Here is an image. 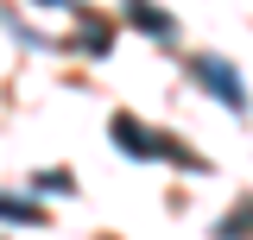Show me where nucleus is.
I'll use <instances>...</instances> for the list:
<instances>
[{"mask_svg":"<svg viewBox=\"0 0 253 240\" xmlns=\"http://www.w3.org/2000/svg\"><path fill=\"white\" fill-rule=\"evenodd\" d=\"M215 240H253V202H241V215L215 221Z\"/></svg>","mask_w":253,"mask_h":240,"instance_id":"20e7f679","label":"nucleus"},{"mask_svg":"<svg viewBox=\"0 0 253 240\" xmlns=\"http://www.w3.org/2000/svg\"><path fill=\"white\" fill-rule=\"evenodd\" d=\"M108 133H114V146H126L133 158H158V146H165L158 133H146L139 120H126V114H114V126H108Z\"/></svg>","mask_w":253,"mask_h":240,"instance_id":"f03ea898","label":"nucleus"},{"mask_svg":"<svg viewBox=\"0 0 253 240\" xmlns=\"http://www.w3.org/2000/svg\"><path fill=\"white\" fill-rule=\"evenodd\" d=\"M0 221H44L38 202H19V196H0Z\"/></svg>","mask_w":253,"mask_h":240,"instance_id":"39448f33","label":"nucleus"},{"mask_svg":"<svg viewBox=\"0 0 253 240\" xmlns=\"http://www.w3.org/2000/svg\"><path fill=\"white\" fill-rule=\"evenodd\" d=\"M126 19H133V26H146V32H158V38H165V32H171V19H165V13H158L152 0H126Z\"/></svg>","mask_w":253,"mask_h":240,"instance_id":"7ed1b4c3","label":"nucleus"},{"mask_svg":"<svg viewBox=\"0 0 253 240\" xmlns=\"http://www.w3.org/2000/svg\"><path fill=\"white\" fill-rule=\"evenodd\" d=\"M190 70H196V76H203V82H209V89H215L228 108H247V89H241V76H234V70H221L215 57H196Z\"/></svg>","mask_w":253,"mask_h":240,"instance_id":"f257e3e1","label":"nucleus"}]
</instances>
